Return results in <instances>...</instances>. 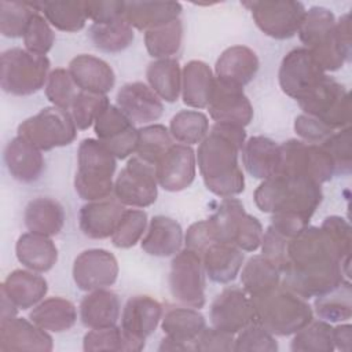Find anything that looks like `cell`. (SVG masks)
Here are the masks:
<instances>
[{
  "instance_id": "6da1fadb",
  "label": "cell",
  "mask_w": 352,
  "mask_h": 352,
  "mask_svg": "<svg viewBox=\"0 0 352 352\" xmlns=\"http://www.w3.org/2000/svg\"><path fill=\"white\" fill-rule=\"evenodd\" d=\"M286 287L302 298L323 296L349 279L334 245L320 227L307 226L289 241L282 270Z\"/></svg>"
},
{
  "instance_id": "7a4b0ae2",
  "label": "cell",
  "mask_w": 352,
  "mask_h": 352,
  "mask_svg": "<svg viewBox=\"0 0 352 352\" xmlns=\"http://www.w3.org/2000/svg\"><path fill=\"white\" fill-rule=\"evenodd\" d=\"M246 142L245 128L235 124L214 122L199 143L197 161L206 188L217 197L228 198L245 190V177L238 155Z\"/></svg>"
},
{
  "instance_id": "3957f363",
  "label": "cell",
  "mask_w": 352,
  "mask_h": 352,
  "mask_svg": "<svg viewBox=\"0 0 352 352\" xmlns=\"http://www.w3.org/2000/svg\"><path fill=\"white\" fill-rule=\"evenodd\" d=\"M253 198L264 213H294L311 220L323 199V192L320 184L312 179L278 175L263 180Z\"/></svg>"
},
{
  "instance_id": "277c9868",
  "label": "cell",
  "mask_w": 352,
  "mask_h": 352,
  "mask_svg": "<svg viewBox=\"0 0 352 352\" xmlns=\"http://www.w3.org/2000/svg\"><path fill=\"white\" fill-rule=\"evenodd\" d=\"M254 322L275 336H292L307 326L314 312L305 298L286 287L282 282L250 297Z\"/></svg>"
},
{
  "instance_id": "5b68a950",
  "label": "cell",
  "mask_w": 352,
  "mask_h": 352,
  "mask_svg": "<svg viewBox=\"0 0 352 352\" xmlns=\"http://www.w3.org/2000/svg\"><path fill=\"white\" fill-rule=\"evenodd\" d=\"M74 188L81 199L98 201L110 197L114 183L116 157L98 139L81 140L77 151Z\"/></svg>"
},
{
  "instance_id": "8992f818",
  "label": "cell",
  "mask_w": 352,
  "mask_h": 352,
  "mask_svg": "<svg viewBox=\"0 0 352 352\" xmlns=\"http://www.w3.org/2000/svg\"><path fill=\"white\" fill-rule=\"evenodd\" d=\"M50 59L23 48H10L0 56V84L4 92L28 96L40 91L50 76Z\"/></svg>"
},
{
  "instance_id": "52a82bcc",
  "label": "cell",
  "mask_w": 352,
  "mask_h": 352,
  "mask_svg": "<svg viewBox=\"0 0 352 352\" xmlns=\"http://www.w3.org/2000/svg\"><path fill=\"white\" fill-rule=\"evenodd\" d=\"M208 220L220 242L231 243L245 252H254L261 245L263 226L257 217L245 210L238 198H224Z\"/></svg>"
},
{
  "instance_id": "ba28073f",
  "label": "cell",
  "mask_w": 352,
  "mask_h": 352,
  "mask_svg": "<svg viewBox=\"0 0 352 352\" xmlns=\"http://www.w3.org/2000/svg\"><path fill=\"white\" fill-rule=\"evenodd\" d=\"M297 102L304 114L318 118L333 131L349 126V92L333 77L324 76L311 91H308Z\"/></svg>"
},
{
  "instance_id": "9c48e42d",
  "label": "cell",
  "mask_w": 352,
  "mask_h": 352,
  "mask_svg": "<svg viewBox=\"0 0 352 352\" xmlns=\"http://www.w3.org/2000/svg\"><path fill=\"white\" fill-rule=\"evenodd\" d=\"M18 135L38 150H52L70 144L77 136V126L72 114L59 107H44L18 126Z\"/></svg>"
},
{
  "instance_id": "30bf717a",
  "label": "cell",
  "mask_w": 352,
  "mask_h": 352,
  "mask_svg": "<svg viewBox=\"0 0 352 352\" xmlns=\"http://www.w3.org/2000/svg\"><path fill=\"white\" fill-rule=\"evenodd\" d=\"M279 150L280 166L278 175L304 176L319 184L326 183L336 176L334 164L320 144L289 139L279 144Z\"/></svg>"
},
{
  "instance_id": "8fae6325",
  "label": "cell",
  "mask_w": 352,
  "mask_h": 352,
  "mask_svg": "<svg viewBox=\"0 0 352 352\" xmlns=\"http://www.w3.org/2000/svg\"><path fill=\"white\" fill-rule=\"evenodd\" d=\"M205 270L199 254L190 249L179 250L170 263L169 290L184 307L199 309L205 305Z\"/></svg>"
},
{
  "instance_id": "7c38bea8",
  "label": "cell",
  "mask_w": 352,
  "mask_h": 352,
  "mask_svg": "<svg viewBox=\"0 0 352 352\" xmlns=\"http://www.w3.org/2000/svg\"><path fill=\"white\" fill-rule=\"evenodd\" d=\"M252 11L257 28L267 36L276 40L293 37L305 16V7L292 0H263L243 3Z\"/></svg>"
},
{
  "instance_id": "4fadbf2b",
  "label": "cell",
  "mask_w": 352,
  "mask_h": 352,
  "mask_svg": "<svg viewBox=\"0 0 352 352\" xmlns=\"http://www.w3.org/2000/svg\"><path fill=\"white\" fill-rule=\"evenodd\" d=\"M157 186L158 182L154 166L136 155L132 157L118 173L113 191L122 205L147 208L157 199Z\"/></svg>"
},
{
  "instance_id": "5bb4252c",
  "label": "cell",
  "mask_w": 352,
  "mask_h": 352,
  "mask_svg": "<svg viewBox=\"0 0 352 352\" xmlns=\"http://www.w3.org/2000/svg\"><path fill=\"white\" fill-rule=\"evenodd\" d=\"M162 319V305L154 297L138 294L128 298L121 315V330L129 351H142L144 341Z\"/></svg>"
},
{
  "instance_id": "9a60e30c",
  "label": "cell",
  "mask_w": 352,
  "mask_h": 352,
  "mask_svg": "<svg viewBox=\"0 0 352 352\" xmlns=\"http://www.w3.org/2000/svg\"><path fill=\"white\" fill-rule=\"evenodd\" d=\"M324 76L323 69L305 47L289 51L282 59L278 74L282 91L296 100L311 91Z\"/></svg>"
},
{
  "instance_id": "2e32d148",
  "label": "cell",
  "mask_w": 352,
  "mask_h": 352,
  "mask_svg": "<svg viewBox=\"0 0 352 352\" xmlns=\"http://www.w3.org/2000/svg\"><path fill=\"white\" fill-rule=\"evenodd\" d=\"M94 131L98 140L118 160H125L136 151L139 132L117 106L109 104L98 116Z\"/></svg>"
},
{
  "instance_id": "e0dca14e",
  "label": "cell",
  "mask_w": 352,
  "mask_h": 352,
  "mask_svg": "<svg viewBox=\"0 0 352 352\" xmlns=\"http://www.w3.org/2000/svg\"><path fill=\"white\" fill-rule=\"evenodd\" d=\"M209 316L213 327L230 334H236L254 322L250 297L238 286L226 287L213 300Z\"/></svg>"
},
{
  "instance_id": "ac0fdd59",
  "label": "cell",
  "mask_w": 352,
  "mask_h": 352,
  "mask_svg": "<svg viewBox=\"0 0 352 352\" xmlns=\"http://www.w3.org/2000/svg\"><path fill=\"white\" fill-rule=\"evenodd\" d=\"M118 276V263L113 253L104 249L81 252L73 264V279L80 290L92 292L111 286Z\"/></svg>"
},
{
  "instance_id": "d6986e66",
  "label": "cell",
  "mask_w": 352,
  "mask_h": 352,
  "mask_svg": "<svg viewBox=\"0 0 352 352\" xmlns=\"http://www.w3.org/2000/svg\"><path fill=\"white\" fill-rule=\"evenodd\" d=\"M197 157L191 146L173 143L155 164L158 184L166 191H182L195 179Z\"/></svg>"
},
{
  "instance_id": "ffe728a7",
  "label": "cell",
  "mask_w": 352,
  "mask_h": 352,
  "mask_svg": "<svg viewBox=\"0 0 352 352\" xmlns=\"http://www.w3.org/2000/svg\"><path fill=\"white\" fill-rule=\"evenodd\" d=\"M116 102L117 107L135 124L157 121L164 113L161 99L142 81L124 84L117 92Z\"/></svg>"
},
{
  "instance_id": "44dd1931",
  "label": "cell",
  "mask_w": 352,
  "mask_h": 352,
  "mask_svg": "<svg viewBox=\"0 0 352 352\" xmlns=\"http://www.w3.org/2000/svg\"><path fill=\"white\" fill-rule=\"evenodd\" d=\"M52 348V337L30 319L14 316L0 320V351L50 352Z\"/></svg>"
},
{
  "instance_id": "7402d4cb",
  "label": "cell",
  "mask_w": 352,
  "mask_h": 352,
  "mask_svg": "<svg viewBox=\"0 0 352 352\" xmlns=\"http://www.w3.org/2000/svg\"><path fill=\"white\" fill-rule=\"evenodd\" d=\"M209 116L216 122L246 126L253 120V107L242 88L216 80L212 99L208 104Z\"/></svg>"
},
{
  "instance_id": "603a6c76",
  "label": "cell",
  "mask_w": 352,
  "mask_h": 352,
  "mask_svg": "<svg viewBox=\"0 0 352 352\" xmlns=\"http://www.w3.org/2000/svg\"><path fill=\"white\" fill-rule=\"evenodd\" d=\"M125 209L117 198L88 201L80 209L78 226L81 232L91 239H104L114 234Z\"/></svg>"
},
{
  "instance_id": "cb8c5ba5",
  "label": "cell",
  "mask_w": 352,
  "mask_h": 352,
  "mask_svg": "<svg viewBox=\"0 0 352 352\" xmlns=\"http://www.w3.org/2000/svg\"><path fill=\"white\" fill-rule=\"evenodd\" d=\"M258 66V58L252 48L246 45H232L224 50L216 60V80L243 88L254 78Z\"/></svg>"
},
{
  "instance_id": "d4e9b609",
  "label": "cell",
  "mask_w": 352,
  "mask_h": 352,
  "mask_svg": "<svg viewBox=\"0 0 352 352\" xmlns=\"http://www.w3.org/2000/svg\"><path fill=\"white\" fill-rule=\"evenodd\" d=\"M67 70L80 91L106 95L116 84V74L111 66L103 59L89 54L74 56Z\"/></svg>"
},
{
  "instance_id": "484cf974",
  "label": "cell",
  "mask_w": 352,
  "mask_h": 352,
  "mask_svg": "<svg viewBox=\"0 0 352 352\" xmlns=\"http://www.w3.org/2000/svg\"><path fill=\"white\" fill-rule=\"evenodd\" d=\"M4 161L10 175L22 183L36 182L44 170L41 150L16 135L4 148Z\"/></svg>"
},
{
  "instance_id": "4316f807",
  "label": "cell",
  "mask_w": 352,
  "mask_h": 352,
  "mask_svg": "<svg viewBox=\"0 0 352 352\" xmlns=\"http://www.w3.org/2000/svg\"><path fill=\"white\" fill-rule=\"evenodd\" d=\"M242 162L248 173L267 180L279 173L280 150L272 139L257 135L249 138L242 147Z\"/></svg>"
},
{
  "instance_id": "83f0119b",
  "label": "cell",
  "mask_w": 352,
  "mask_h": 352,
  "mask_svg": "<svg viewBox=\"0 0 352 352\" xmlns=\"http://www.w3.org/2000/svg\"><path fill=\"white\" fill-rule=\"evenodd\" d=\"M206 276L216 283L232 282L243 264V253L239 248L216 241L201 254Z\"/></svg>"
},
{
  "instance_id": "f1b7e54d",
  "label": "cell",
  "mask_w": 352,
  "mask_h": 352,
  "mask_svg": "<svg viewBox=\"0 0 352 352\" xmlns=\"http://www.w3.org/2000/svg\"><path fill=\"white\" fill-rule=\"evenodd\" d=\"M183 243L182 226L166 216H154L146 230L140 245L142 249L155 257L175 256Z\"/></svg>"
},
{
  "instance_id": "f546056e",
  "label": "cell",
  "mask_w": 352,
  "mask_h": 352,
  "mask_svg": "<svg viewBox=\"0 0 352 352\" xmlns=\"http://www.w3.org/2000/svg\"><path fill=\"white\" fill-rule=\"evenodd\" d=\"M216 85V77L208 63L190 60L182 70V96L188 107H208Z\"/></svg>"
},
{
  "instance_id": "4dcf8cb0",
  "label": "cell",
  "mask_w": 352,
  "mask_h": 352,
  "mask_svg": "<svg viewBox=\"0 0 352 352\" xmlns=\"http://www.w3.org/2000/svg\"><path fill=\"white\" fill-rule=\"evenodd\" d=\"M182 4L177 1H125L124 18L139 30H151L179 19Z\"/></svg>"
},
{
  "instance_id": "1f68e13d",
  "label": "cell",
  "mask_w": 352,
  "mask_h": 352,
  "mask_svg": "<svg viewBox=\"0 0 352 352\" xmlns=\"http://www.w3.org/2000/svg\"><path fill=\"white\" fill-rule=\"evenodd\" d=\"M1 292L18 309H28L43 301L48 292V283L34 271L15 270L1 283Z\"/></svg>"
},
{
  "instance_id": "d6a6232c",
  "label": "cell",
  "mask_w": 352,
  "mask_h": 352,
  "mask_svg": "<svg viewBox=\"0 0 352 352\" xmlns=\"http://www.w3.org/2000/svg\"><path fill=\"white\" fill-rule=\"evenodd\" d=\"M120 318L118 296L106 289L89 292L80 302V319L88 329L116 326Z\"/></svg>"
},
{
  "instance_id": "836d02e7",
  "label": "cell",
  "mask_w": 352,
  "mask_h": 352,
  "mask_svg": "<svg viewBox=\"0 0 352 352\" xmlns=\"http://www.w3.org/2000/svg\"><path fill=\"white\" fill-rule=\"evenodd\" d=\"M18 261L34 272H47L58 261V249L50 236L25 232L15 245Z\"/></svg>"
},
{
  "instance_id": "e575fe53",
  "label": "cell",
  "mask_w": 352,
  "mask_h": 352,
  "mask_svg": "<svg viewBox=\"0 0 352 352\" xmlns=\"http://www.w3.org/2000/svg\"><path fill=\"white\" fill-rule=\"evenodd\" d=\"M161 329L166 337L184 342L195 351V341L206 327L205 318L191 307H170L161 319Z\"/></svg>"
},
{
  "instance_id": "d590c367",
  "label": "cell",
  "mask_w": 352,
  "mask_h": 352,
  "mask_svg": "<svg viewBox=\"0 0 352 352\" xmlns=\"http://www.w3.org/2000/svg\"><path fill=\"white\" fill-rule=\"evenodd\" d=\"M23 220L30 232L54 236L58 235L63 228L65 210L58 201L38 197L26 205Z\"/></svg>"
},
{
  "instance_id": "8d00e7d4",
  "label": "cell",
  "mask_w": 352,
  "mask_h": 352,
  "mask_svg": "<svg viewBox=\"0 0 352 352\" xmlns=\"http://www.w3.org/2000/svg\"><path fill=\"white\" fill-rule=\"evenodd\" d=\"M29 319L38 327L62 333L72 329L77 320L76 305L62 297H50L40 301L29 312Z\"/></svg>"
},
{
  "instance_id": "74e56055",
  "label": "cell",
  "mask_w": 352,
  "mask_h": 352,
  "mask_svg": "<svg viewBox=\"0 0 352 352\" xmlns=\"http://www.w3.org/2000/svg\"><path fill=\"white\" fill-rule=\"evenodd\" d=\"M146 77L150 88L165 102H176L182 92V69L176 59L164 58L148 63Z\"/></svg>"
},
{
  "instance_id": "f35d334b",
  "label": "cell",
  "mask_w": 352,
  "mask_h": 352,
  "mask_svg": "<svg viewBox=\"0 0 352 352\" xmlns=\"http://www.w3.org/2000/svg\"><path fill=\"white\" fill-rule=\"evenodd\" d=\"M280 270L265 256H252L242 268L241 283L249 297L264 293L280 283Z\"/></svg>"
},
{
  "instance_id": "ab89813d",
  "label": "cell",
  "mask_w": 352,
  "mask_h": 352,
  "mask_svg": "<svg viewBox=\"0 0 352 352\" xmlns=\"http://www.w3.org/2000/svg\"><path fill=\"white\" fill-rule=\"evenodd\" d=\"M45 19L62 32H78L85 26L84 1H30Z\"/></svg>"
},
{
  "instance_id": "60d3db41",
  "label": "cell",
  "mask_w": 352,
  "mask_h": 352,
  "mask_svg": "<svg viewBox=\"0 0 352 352\" xmlns=\"http://www.w3.org/2000/svg\"><path fill=\"white\" fill-rule=\"evenodd\" d=\"M92 44L103 52H121L133 41V29L125 18L116 19L109 23H92L88 30Z\"/></svg>"
},
{
  "instance_id": "b9f144b4",
  "label": "cell",
  "mask_w": 352,
  "mask_h": 352,
  "mask_svg": "<svg viewBox=\"0 0 352 352\" xmlns=\"http://www.w3.org/2000/svg\"><path fill=\"white\" fill-rule=\"evenodd\" d=\"M316 315L329 323L344 322L352 316V286L349 279L344 280L331 292L315 298Z\"/></svg>"
},
{
  "instance_id": "7bdbcfd3",
  "label": "cell",
  "mask_w": 352,
  "mask_h": 352,
  "mask_svg": "<svg viewBox=\"0 0 352 352\" xmlns=\"http://www.w3.org/2000/svg\"><path fill=\"white\" fill-rule=\"evenodd\" d=\"M169 132L172 138L182 144H197L201 143L208 135L209 120L202 111L182 110L172 117Z\"/></svg>"
},
{
  "instance_id": "ee69618b",
  "label": "cell",
  "mask_w": 352,
  "mask_h": 352,
  "mask_svg": "<svg viewBox=\"0 0 352 352\" xmlns=\"http://www.w3.org/2000/svg\"><path fill=\"white\" fill-rule=\"evenodd\" d=\"M183 41V23L175 19L160 28L144 33V44L147 52L157 59L169 58L179 52Z\"/></svg>"
},
{
  "instance_id": "f6af8a7d",
  "label": "cell",
  "mask_w": 352,
  "mask_h": 352,
  "mask_svg": "<svg viewBox=\"0 0 352 352\" xmlns=\"http://www.w3.org/2000/svg\"><path fill=\"white\" fill-rule=\"evenodd\" d=\"M138 132L139 136L135 153L139 158L155 166L160 158L173 144L169 129L162 124H153L138 129Z\"/></svg>"
},
{
  "instance_id": "bcb514c9",
  "label": "cell",
  "mask_w": 352,
  "mask_h": 352,
  "mask_svg": "<svg viewBox=\"0 0 352 352\" xmlns=\"http://www.w3.org/2000/svg\"><path fill=\"white\" fill-rule=\"evenodd\" d=\"M294 352H333V327L326 320L309 322L298 330L290 345Z\"/></svg>"
},
{
  "instance_id": "7dc6e473",
  "label": "cell",
  "mask_w": 352,
  "mask_h": 352,
  "mask_svg": "<svg viewBox=\"0 0 352 352\" xmlns=\"http://www.w3.org/2000/svg\"><path fill=\"white\" fill-rule=\"evenodd\" d=\"M38 12L30 1H0V32L6 37L16 38L23 37L26 26L33 16Z\"/></svg>"
},
{
  "instance_id": "c3c4849f",
  "label": "cell",
  "mask_w": 352,
  "mask_h": 352,
  "mask_svg": "<svg viewBox=\"0 0 352 352\" xmlns=\"http://www.w3.org/2000/svg\"><path fill=\"white\" fill-rule=\"evenodd\" d=\"M77 84L74 82L69 70L58 67L48 76L45 84L47 99L62 110H70L72 104L78 94Z\"/></svg>"
},
{
  "instance_id": "681fc988",
  "label": "cell",
  "mask_w": 352,
  "mask_h": 352,
  "mask_svg": "<svg viewBox=\"0 0 352 352\" xmlns=\"http://www.w3.org/2000/svg\"><path fill=\"white\" fill-rule=\"evenodd\" d=\"M147 228V214L139 209H125L114 234L111 242L116 248L129 249L135 246Z\"/></svg>"
},
{
  "instance_id": "f907efd6",
  "label": "cell",
  "mask_w": 352,
  "mask_h": 352,
  "mask_svg": "<svg viewBox=\"0 0 352 352\" xmlns=\"http://www.w3.org/2000/svg\"><path fill=\"white\" fill-rule=\"evenodd\" d=\"M110 104L109 98L100 94H92L87 91H78L73 104L72 117L77 129H88L98 116Z\"/></svg>"
},
{
  "instance_id": "816d5d0a",
  "label": "cell",
  "mask_w": 352,
  "mask_h": 352,
  "mask_svg": "<svg viewBox=\"0 0 352 352\" xmlns=\"http://www.w3.org/2000/svg\"><path fill=\"white\" fill-rule=\"evenodd\" d=\"M336 26L334 14L324 7H311L302 19L298 29V37L305 48H309L322 34L327 33Z\"/></svg>"
},
{
  "instance_id": "f5cc1de1",
  "label": "cell",
  "mask_w": 352,
  "mask_h": 352,
  "mask_svg": "<svg viewBox=\"0 0 352 352\" xmlns=\"http://www.w3.org/2000/svg\"><path fill=\"white\" fill-rule=\"evenodd\" d=\"M320 146L330 155L336 175H349L352 168V150H351V128L345 126L331 133Z\"/></svg>"
},
{
  "instance_id": "db71d44e",
  "label": "cell",
  "mask_w": 352,
  "mask_h": 352,
  "mask_svg": "<svg viewBox=\"0 0 352 352\" xmlns=\"http://www.w3.org/2000/svg\"><path fill=\"white\" fill-rule=\"evenodd\" d=\"M54 41L55 34L48 21L38 12L33 14L23 33L25 50L37 55H45L52 48Z\"/></svg>"
},
{
  "instance_id": "11a10c76",
  "label": "cell",
  "mask_w": 352,
  "mask_h": 352,
  "mask_svg": "<svg viewBox=\"0 0 352 352\" xmlns=\"http://www.w3.org/2000/svg\"><path fill=\"white\" fill-rule=\"evenodd\" d=\"M234 351H249V352H276L278 342L268 330L258 323L253 322L238 333L234 341Z\"/></svg>"
},
{
  "instance_id": "9f6ffc18",
  "label": "cell",
  "mask_w": 352,
  "mask_h": 352,
  "mask_svg": "<svg viewBox=\"0 0 352 352\" xmlns=\"http://www.w3.org/2000/svg\"><path fill=\"white\" fill-rule=\"evenodd\" d=\"M320 228L324 231L327 238L334 245L345 268L349 270L351 248H352V234H351L349 223L341 216H329L323 220Z\"/></svg>"
},
{
  "instance_id": "6f0895ef",
  "label": "cell",
  "mask_w": 352,
  "mask_h": 352,
  "mask_svg": "<svg viewBox=\"0 0 352 352\" xmlns=\"http://www.w3.org/2000/svg\"><path fill=\"white\" fill-rule=\"evenodd\" d=\"M82 348L87 352L94 351H129L126 338L121 327L110 326L103 329H91L84 336Z\"/></svg>"
},
{
  "instance_id": "680465c9",
  "label": "cell",
  "mask_w": 352,
  "mask_h": 352,
  "mask_svg": "<svg viewBox=\"0 0 352 352\" xmlns=\"http://www.w3.org/2000/svg\"><path fill=\"white\" fill-rule=\"evenodd\" d=\"M292 238H287L286 235L276 231L272 226H270L265 232L263 234L261 239V250L263 256H265L268 260H271L282 272L286 261V252L287 245Z\"/></svg>"
},
{
  "instance_id": "91938a15",
  "label": "cell",
  "mask_w": 352,
  "mask_h": 352,
  "mask_svg": "<svg viewBox=\"0 0 352 352\" xmlns=\"http://www.w3.org/2000/svg\"><path fill=\"white\" fill-rule=\"evenodd\" d=\"M84 10L87 18L94 23H109L124 16L125 1L118 0H99L84 1Z\"/></svg>"
},
{
  "instance_id": "94428289",
  "label": "cell",
  "mask_w": 352,
  "mask_h": 352,
  "mask_svg": "<svg viewBox=\"0 0 352 352\" xmlns=\"http://www.w3.org/2000/svg\"><path fill=\"white\" fill-rule=\"evenodd\" d=\"M294 131L304 142L312 144H320L331 133L336 132L323 122H320L318 118L304 113L294 120Z\"/></svg>"
},
{
  "instance_id": "6125c7cd",
  "label": "cell",
  "mask_w": 352,
  "mask_h": 352,
  "mask_svg": "<svg viewBox=\"0 0 352 352\" xmlns=\"http://www.w3.org/2000/svg\"><path fill=\"white\" fill-rule=\"evenodd\" d=\"M216 236L209 220H201L192 223L184 235L186 248L195 252L197 254H202L204 250L213 242H216Z\"/></svg>"
},
{
  "instance_id": "be15d7a7",
  "label": "cell",
  "mask_w": 352,
  "mask_h": 352,
  "mask_svg": "<svg viewBox=\"0 0 352 352\" xmlns=\"http://www.w3.org/2000/svg\"><path fill=\"white\" fill-rule=\"evenodd\" d=\"M234 334L205 327L195 341V351H234Z\"/></svg>"
},
{
  "instance_id": "e7e4bbea",
  "label": "cell",
  "mask_w": 352,
  "mask_h": 352,
  "mask_svg": "<svg viewBox=\"0 0 352 352\" xmlns=\"http://www.w3.org/2000/svg\"><path fill=\"white\" fill-rule=\"evenodd\" d=\"M351 331L352 327L349 323L346 324H338L333 327V341H334V348L349 352L351 351Z\"/></svg>"
},
{
  "instance_id": "03108f58",
  "label": "cell",
  "mask_w": 352,
  "mask_h": 352,
  "mask_svg": "<svg viewBox=\"0 0 352 352\" xmlns=\"http://www.w3.org/2000/svg\"><path fill=\"white\" fill-rule=\"evenodd\" d=\"M18 312V308L14 305V302L1 292V301H0V318L1 320L14 318Z\"/></svg>"
},
{
  "instance_id": "003e7915",
  "label": "cell",
  "mask_w": 352,
  "mask_h": 352,
  "mask_svg": "<svg viewBox=\"0 0 352 352\" xmlns=\"http://www.w3.org/2000/svg\"><path fill=\"white\" fill-rule=\"evenodd\" d=\"M160 351H192V348L184 342L175 341L165 336V338L161 341V345L158 348Z\"/></svg>"
}]
</instances>
